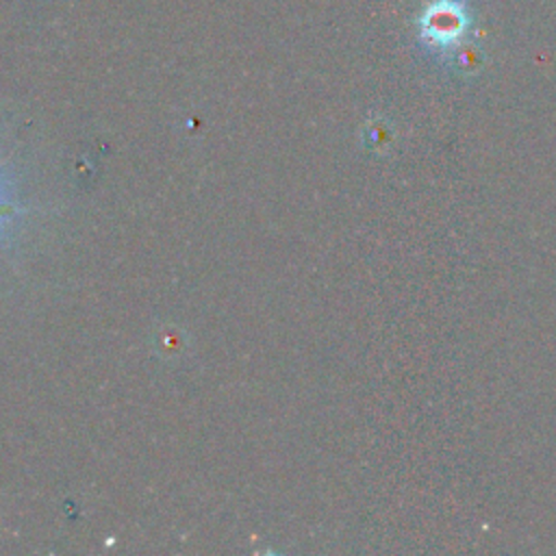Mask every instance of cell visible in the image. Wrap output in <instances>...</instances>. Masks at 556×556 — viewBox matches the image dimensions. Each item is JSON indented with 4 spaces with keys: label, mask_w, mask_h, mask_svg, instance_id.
<instances>
[{
    "label": "cell",
    "mask_w": 556,
    "mask_h": 556,
    "mask_svg": "<svg viewBox=\"0 0 556 556\" xmlns=\"http://www.w3.org/2000/svg\"><path fill=\"white\" fill-rule=\"evenodd\" d=\"M471 24V0H432L417 17L419 41L430 50L447 52L463 43Z\"/></svg>",
    "instance_id": "6da1fadb"
},
{
    "label": "cell",
    "mask_w": 556,
    "mask_h": 556,
    "mask_svg": "<svg viewBox=\"0 0 556 556\" xmlns=\"http://www.w3.org/2000/svg\"><path fill=\"white\" fill-rule=\"evenodd\" d=\"M20 213V206L9 198V193L4 191V187H2V178H0V232H2V228L7 226V222L13 217V215H17Z\"/></svg>",
    "instance_id": "7a4b0ae2"
}]
</instances>
